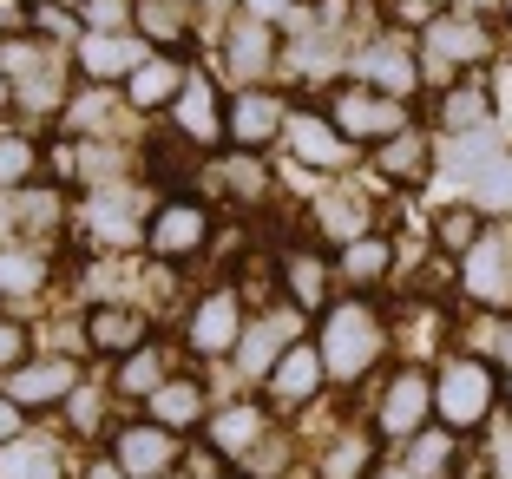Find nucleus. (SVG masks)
Segmentation results:
<instances>
[{
	"label": "nucleus",
	"instance_id": "nucleus-47",
	"mask_svg": "<svg viewBox=\"0 0 512 479\" xmlns=\"http://www.w3.org/2000/svg\"><path fill=\"white\" fill-rule=\"evenodd\" d=\"M20 20H27V0H0V40L20 33Z\"/></svg>",
	"mask_w": 512,
	"mask_h": 479
},
{
	"label": "nucleus",
	"instance_id": "nucleus-49",
	"mask_svg": "<svg viewBox=\"0 0 512 479\" xmlns=\"http://www.w3.org/2000/svg\"><path fill=\"white\" fill-rule=\"evenodd\" d=\"M493 355H499V361H506V368H512V315H506V322H499V335H493Z\"/></svg>",
	"mask_w": 512,
	"mask_h": 479
},
{
	"label": "nucleus",
	"instance_id": "nucleus-6",
	"mask_svg": "<svg viewBox=\"0 0 512 479\" xmlns=\"http://www.w3.org/2000/svg\"><path fill=\"white\" fill-rule=\"evenodd\" d=\"M453 289L473 302V309L512 315V224H486V237L460 256V276Z\"/></svg>",
	"mask_w": 512,
	"mask_h": 479
},
{
	"label": "nucleus",
	"instance_id": "nucleus-30",
	"mask_svg": "<svg viewBox=\"0 0 512 479\" xmlns=\"http://www.w3.org/2000/svg\"><path fill=\"white\" fill-rule=\"evenodd\" d=\"M375 447H381V434L342 427V434L329 440V453L316 460V479H375Z\"/></svg>",
	"mask_w": 512,
	"mask_h": 479
},
{
	"label": "nucleus",
	"instance_id": "nucleus-24",
	"mask_svg": "<svg viewBox=\"0 0 512 479\" xmlns=\"http://www.w3.org/2000/svg\"><path fill=\"white\" fill-rule=\"evenodd\" d=\"M283 145L296 151V165H309V171H342L348 151H355V145H342V138H335V125L322 119V112H289Z\"/></svg>",
	"mask_w": 512,
	"mask_h": 479
},
{
	"label": "nucleus",
	"instance_id": "nucleus-28",
	"mask_svg": "<svg viewBox=\"0 0 512 479\" xmlns=\"http://www.w3.org/2000/svg\"><path fill=\"white\" fill-rule=\"evenodd\" d=\"M375 171L388 184H427V178H434V138L414 132V125L394 132L388 145H375Z\"/></svg>",
	"mask_w": 512,
	"mask_h": 479
},
{
	"label": "nucleus",
	"instance_id": "nucleus-19",
	"mask_svg": "<svg viewBox=\"0 0 512 479\" xmlns=\"http://www.w3.org/2000/svg\"><path fill=\"white\" fill-rule=\"evenodd\" d=\"M335 256H322V250H283V302L289 309H302V315H322L335 302Z\"/></svg>",
	"mask_w": 512,
	"mask_h": 479
},
{
	"label": "nucleus",
	"instance_id": "nucleus-54",
	"mask_svg": "<svg viewBox=\"0 0 512 479\" xmlns=\"http://www.w3.org/2000/svg\"><path fill=\"white\" fill-rule=\"evenodd\" d=\"M53 7H73V14H79V7H86V0H53Z\"/></svg>",
	"mask_w": 512,
	"mask_h": 479
},
{
	"label": "nucleus",
	"instance_id": "nucleus-7",
	"mask_svg": "<svg viewBox=\"0 0 512 479\" xmlns=\"http://www.w3.org/2000/svg\"><path fill=\"white\" fill-rule=\"evenodd\" d=\"M237 335H243V296H237V283H211L191 309H184V348H191L197 361L237 355Z\"/></svg>",
	"mask_w": 512,
	"mask_h": 479
},
{
	"label": "nucleus",
	"instance_id": "nucleus-43",
	"mask_svg": "<svg viewBox=\"0 0 512 479\" xmlns=\"http://www.w3.org/2000/svg\"><path fill=\"white\" fill-rule=\"evenodd\" d=\"M20 361H27V322H7V315H0V375L20 368Z\"/></svg>",
	"mask_w": 512,
	"mask_h": 479
},
{
	"label": "nucleus",
	"instance_id": "nucleus-37",
	"mask_svg": "<svg viewBox=\"0 0 512 479\" xmlns=\"http://www.w3.org/2000/svg\"><path fill=\"white\" fill-rule=\"evenodd\" d=\"M499 151H506V132L480 125V132H460V138H447V165L460 171V178H473V171H480L486 158H499Z\"/></svg>",
	"mask_w": 512,
	"mask_h": 479
},
{
	"label": "nucleus",
	"instance_id": "nucleus-13",
	"mask_svg": "<svg viewBox=\"0 0 512 479\" xmlns=\"http://www.w3.org/2000/svg\"><path fill=\"white\" fill-rule=\"evenodd\" d=\"M79 361H66V355H46V361H20V368H7L0 375V394L14 407H66L73 401V388H79Z\"/></svg>",
	"mask_w": 512,
	"mask_h": 479
},
{
	"label": "nucleus",
	"instance_id": "nucleus-25",
	"mask_svg": "<svg viewBox=\"0 0 512 479\" xmlns=\"http://www.w3.org/2000/svg\"><path fill=\"white\" fill-rule=\"evenodd\" d=\"M335 276H342L355 296L381 289V283L394 276V243L381 237V230H362V237H348L342 250H335Z\"/></svg>",
	"mask_w": 512,
	"mask_h": 479
},
{
	"label": "nucleus",
	"instance_id": "nucleus-40",
	"mask_svg": "<svg viewBox=\"0 0 512 479\" xmlns=\"http://www.w3.org/2000/svg\"><path fill=\"white\" fill-rule=\"evenodd\" d=\"M20 224L27 230H60L66 224V197L60 191H33L27 184V191H20Z\"/></svg>",
	"mask_w": 512,
	"mask_h": 479
},
{
	"label": "nucleus",
	"instance_id": "nucleus-34",
	"mask_svg": "<svg viewBox=\"0 0 512 479\" xmlns=\"http://www.w3.org/2000/svg\"><path fill=\"white\" fill-rule=\"evenodd\" d=\"M92 230L106 243H145V224L132 217V191H92Z\"/></svg>",
	"mask_w": 512,
	"mask_h": 479
},
{
	"label": "nucleus",
	"instance_id": "nucleus-48",
	"mask_svg": "<svg viewBox=\"0 0 512 479\" xmlns=\"http://www.w3.org/2000/svg\"><path fill=\"white\" fill-rule=\"evenodd\" d=\"M453 14H473V20H499V0H453Z\"/></svg>",
	"mask_w": 512,
	"mask_h": 479
},
{
	"label": "nucleus",
	"instance_id": "nucleus-27",
	"mask_svg": "<svg viewBox=\"0 0 512 479\" xmlns=\"http://www.w3.org/2000/svg\"><path fill=\"white\" fill-rule=\"evenodd\" d=\"M460 453H467V434H453V427H421V434L407 440L401 473L407 479H467L460 473Z\"/></svg>",
	"mask_w": 512,
	"mask_h": 479
},
{
	"label": "nucleus",
	"instance_id": "nucleus-9",
	"mask_svg": "<svg viewBox=\"0 0 512 479\" xmlns=\"http://www.w3.org/2000/svg\"><path fill=\"white\" fill-rule=\"evenodd\" d=\"M427 420H434V375L407 361V368H394V375H388V388H381V401H375V434L407 447Z\"/></svg>",
	"mask_w": 512,
	"mask_h": 479
},
{
	"label": "nucleus",
	"instance_id": "nucleus-10",
	"mask_svg": "<svg viewBox=\"0 0 512 479\" xmlns=\"http://www.w3.org/2000/svg\"><path fill=\"white\" fill-rule=\"evenodd\" d=\"M112 460H119L125 479H165L184 466V440L171 427H151L145 414L138 420H119L112 427Z\"/></svg>",
	"mask_w": 512,
	"mask_h": 479
},
{
	"label": "nucleus",
	"instance_id": "nucleus-41",
	"mask_svg": "<svg viewBox=\"0 0 512 479\" xmlns=\"http://www.w3.org/2000/svg\"><path fill=\"white\" fill-rule=\"evenodd\" d=\"M99 414H106V394L92 388V381H79L73 401H66V420H73V434H99Z\"/></svg>",
	"mask_w": 512,
	"mask_h": 479
},
{
	"label": "nucleus",
	"instance_id": "nucleus-26",
	"mask_svg": "<svg viewBox=\"0 0 512 479\" xmlns=\"http://www.w3.org/2000/svg\"><path fill=\"white\" fill-rule=\"evenodd\" d=\"M184 79H191V66H184L178 53H151V60L138 66L119 92H125V105H132V112H171V99L184 92Z\"/></svg>",
	"mask_w": 512,
	"mask_h": 479
},
{
	"label": "nucleus",
	"instance_id": "nucleus-3",
	"mask_svg": "<svg viewBox=\"0 0 512 479\" xmlns=\"http://www.w3.org/2000/svg\"><path fill=\"white\" fill-rule=\"evenodd\" d=\"M322 119L335 125V138L342 145H388L394 132H407V99H388V92L362 86V79H342V86H329V99H322Z\"/></svg>",
	"mask_w": 512,
	"mask_h": 479
},
{
	"label": "nucleus",
	"instance_id": "nucleus-39",
	"mask_svg": "<svg viewBox=\"0 0 512 479\" xmlns=\"http://www.w3.org/2000/svg\"><path fill=\"white\" fill-rule=\"evenodd\" d=\"M138 0H86L79 7V33H132Z\"/></svg>",
	"mask_w": 512,
	"mask_h": 479
},
{
	"label": "nucleus",
	"instance_id": "nucleus-31",
	"mask_svg": "<svg viewBox=\"0 0 512 479\" xmlns=\"http://www.w3.org/2000/svg\"><path fill=\"white\" fill-rule=\"evenodd\" d=\"M0 479H66V460H60V447H53V440L20 434V440H7V447H0Z\"/></svg>",
	"mask_w": 512,
	"mask_h": 479
},
{
	"label": "nucleus",
	"instance_id": "nucleus-46",
	"mask_svg": "<svg viewBox=\"0 0 512 479\" xmlns=\"http://www.w3.org/2000/svg\"><path fill=\"white\" fill-rule=\"evenodd\" d=\"M20 434H27V407H14L7 394H0V447H7V440H20Z\"/></svg>",
	"mask_w": 512,
	"mask_h": 479
},
{
	"label": "nucleus",
	"instance_id": "nucleus-23",
	"mask_svg": "<svg viewBox=\"0 0 512 479\" xmlns=\"http://www.w3.org/2000/svg\"><path fill=\"white\" fill-rule=\"evenodd\" d=\"M132 33L151 46V53H184L191 33H197V7L191 0H138Z\"/></svg>",
	"mask_w": 512,
	"mask_h": 479
},
{
	"label": "nucleus",
	"instance_id": "nucleus-4",
	"mask_svg": "<svg viewBox=\"0 0 512 479\" xmlns=\"http://www.w3.org/2000/svg\"><path fill=\"white\" fill-rule=\"evenodd\" d=\"M486 60H499V33L493 20H473V14H434L421 27V73H486Z\"/></svg>",
	"mask_w": 512,
	"mask_h": 479
},
{
	"label": "nucleus",
	"instance_id": "nucleus-2",
	"mask_svg": "<svg viewBox=\"0 0 512 479\" xmlns=\"http://www.w3.org/2000/svg\"><path fill=\"white\" fill-rule=\"evenodd\" d=\"M499 414V361L493 355H447L434 368V420L453 434H480Z\"/></svg>",
	"mask_w": 512,
	"mask_h": 479
},
{
	"label": "nucleus",
	"instance_id": "nucleus-14",
	"mask_svg": "<svg viewBox=\"0 0 512 479\" xmlns=\"http://www.w3.org/2000/svg\"><path fill=\"white\" fill-rule=\"evenodd\" d=\"M145 60H151V46L138 33H79L73 46V66L86 86H125Z\"/></svg>",
	"mask_w": 512,
	"mask_h": 479
},
{
	"label": "nucleus",
	"instance_id": "nucleus-20",
	"mask_svg": "<svg viewBox=\"0 0 512 479\" xmlns=\"http://www.w3.org/2000/svg\"><path fill=\"white\" fill-rule=\"evenodd\" d=\"M204 440H211L217 460H256V447L270 440V414L256 401H230L204 420Z\"/></svg>",
	"mask_w": 512,
	"mask_h": 479
},
{
	"label": "nucleus",
	"instance_id": "nucleus-53",
	"mask_svg": "<svg viewBox=\"0 0 512 479\" xmlns=\"http://www.w3.org/2000/svg\"><path fill=\"white\" fill-rule=\"evenodd\" d=\"M499 27H506V33H512V0H499Z\"/></svg>",
	"mask_w": 512,
	"mask_h": 479
},
{
	"label": "nucleus",
	"instance_id": "nucleus-56",
	"mask_svg": "<svg viewBox=\"0 0 512 479\" xmlns=\"http://www.w3.org/2000/svg\"><path fill=\"white\" fill-rule=\"evenodd\" d=\"M211 479H237V473H211Z\"/></svg>",
	"mask_w": 512,
	"mask_h": 479
},
{
	"label": "nucleus",
	"instance_id": "nucleus-35",
	"mask_svg": "<svg viewBox=\"0 0 512 479\" xmlns=\"http://www.w3.org/2000/svg\"><path fill=\"white\" fill-rule=\"evenodd\" d=\"M46 256L40 250H20V243H7L0 250V296H33V289H46Z\"/></svg>",
	"mask_w": 512,
	"mask_h": 479
},
{
	"label": "nucleus",
	"instance_id": "nucleus-17",
	"mask_svg": "<svg viewBox=\"0 0 512 479\" xmlns=\"http://www.w3.org/2000/svg\"><path fill=\"white\" fill-rule=\"evenodd\" d=\"M145 420L151 427H171V434H204L211 420V394H204V375H171L165 388L145 394Z\"/></svg>",
	"mask_w": 512,
	"mask_h": 479
},
{
	"label": "nucleus",
	"instance_id": "nucleus-16",
	"mask_svg": "<svg viewBox=\"0 0 512 479\" xmlns=\"http://www.w3.org/2000/svg\"><path fill=\"white\" fill-rule=\"evenodd\" d=\"M289 342H302V309H270V315H256V322H243V335H237V368L250 381H263L283 361V348Z\"/></svg>",
	"mask_w": 512,
	"mask_h": 479
},
{
	"label": "nucleus",
	"instance_id": "nucleus-51",
	"mask_svg": "<svg viewBox=\"0 0 512 479\" xmlns=\"http://www.w3.org/2000/svg\"><path fill=\"white\" fill-rule=\"evenodd\" d=\"M0 112H14V79L0 73Z\"/></svg>",
	"mask_w": 512,
	"mask_h": 479
},
{
	"label": "nucleus",
	"instance_id": "nucleus-1",
	"mask_svg": "<svg viewBox=\"0 0 512 479\" xmlns=\"http://www.w3.org/2000/svg\"><path fill=\"white\" fill-rule=\"evenodd\" d=\"M322 368H329L335 388H355L362 375H375V361L388 355V322H381V309L368 296H342L322 309Z\"/></svg>",
	"mask_w": 512,
	"mask_h": 479
},
{
	"label": "nucleus",
	"instance_id": "nucleus-44",
	"mask_svg": "<svg viewBox=\"0 0 512 479\" xmlns=\"http://www.w3.org/2000/svg\"><path fill=\"white\" fill-rule=\"evenodd\" d=\"M486 473L512 479V427H493V440H486Z\"/></svg>",
	"mask_w": 512,
	"mask_h": 479
},
{
	"label": "nucleus",
	"instance_id": "nucleus-12",
	"mask_svg": "<svg viewBox=\"0 0 512 479\" xmlns=\"http://www.w3.org/2000/svg\"><path fill=\"white\" fill-rule=\"evenodd\" d=\"M224 92H217V79H204V73H191L184 79V92L178 99H171V138H184V145L197 151V158H204V151H217L224 145Z\"/></svg>",
	"mask_w": 512,
	"mask_h": 479
},
{
	"label": "nucleus",
	"instance_id": "nucleus-33",
	"mask_svg": "<svg viewBox=\"0 0 512 479\" xmlns=\"http://www.w3.org/2000/svg\"><path fill=\"white\" fill-rule=\"evenodd\" d=\"M486 224H493V217H480L473 204H447V210H434V250L460 263V256H467L473 243L486 237Z\"/></svg>",
	"mask_w": 512,
	"mask_h": 479
},
{
	"label": "nucleus",
	"instance_id": "nucleus-21",
	"mask_svg": "<svg viewBox=\"0 0 512 479\" xmlns=\"http://www.w3.org/2000/svg\"><path fill=\"white\" fill-rule=\"evenodd\" d=\"M145 342H151V315L132 309V302H99V309L86 315V348H92V355L125 361L132 348H145Z\"/></svg>",
	"mask_w": 512,
	"mask_h": 479
},
{
	"label": "nucleus",
	"instance_id": "nucleus-22",
	"mask_svg": "<svg viewBox=\"0 0 512 479\" xmlns=\"http://www.w3.org/2000/svg\"><path fill=\"white\" fill-rule=\"evenodd\" d=\"M434 125H440V138H460V132L493 125V86H486V73L453 79V86L440 92V105H434Z\"/></svg>",
	"mask_w": 512,
	"mask_h": 479
},
{
	"label": "nucleus",
	"instance_id": "nucleus-50",
	"mask_svg": "<svg viewBox=\"0 0 512 479\" xmlns=\"http://www.w3.org/2000/svg\"><path fill=\"white\" fill-rule=\"evenodd\" d=\"M499 407H512V368H499Z\"/></svg>",
	"mask_w": 512,
	"mask_h": 479
},
{
	"label": "nucleus",
	"instance_id": "nucleus-42",
	"mask_svg": "<svg viewBox=\"0 0 512 479\" xmlns=\"http://www.w3.org/2000/svg\"><path fill=\"white\" fill-rule=\"evenodd\" d=\"M217 178H224V184H230L237 197H256V191H263V165H256L250 151H237V158H224V165H217Z\"/></svg>",
	"mask_w": 512,
	"mask_h": 479
},
{
	"label": "nucleus",
	"instance_id": "nucleus-52",
	"mask_svg": "<svg viewBox=\"0 0 512 479\" xmlns=\"http://www.w3.org/2000/svg\"><path fill=\"white\" fill-rule=\"evenodd\" d=\"M191 7H211V14H230V7H237V0H191Z\"/></svg>",
	"mask_w": 512,
	"mask_h": 479
},
{
	"label": "nucleus",
	"instance_id": "nucleus-8",
	"mask_svg": "<svg viewBox=\"0 0 512 479\" xmlns=\"http://www.w3.org/2000/svg\"><path fill=\"white\" fill-rule=\"evenodd\" d=\"M283 125H289V99L276 86H237L230 92V105H224V138L237 151H270V145H283Z\"/></svg>",
	"mask_w": 512,
	"mask_h": 479
},
{
	"label": "nucleus",
	"instance_id": "nucleus-5",
	"mask_svg": "<svg viewBox=\"0 0 512 479\" xmlns=\"http://www.w3.org/2000/svg\"><path fill=\"white\" fill-rule=\"evenodd\" d=\"M211 230H217V210L204 204V197L178 191V197H165V204H151L145 256H158V263H191V256L211 250Z\"/></svg>",
	"mask_w": 512,
	"mask_h": 479
},
{
	"label": "nucleus",
	"instance_id": "nucleus-55",
	"mask_svg": "<svg viewBox=\"0 0 512 479\" xmlns=\"http://www.w3.org/2000/svg\"><path fill=\"white\" fill-rule=\"evenodd\" d=\"M375 479H407V473H375Z\"/></svg>",
	"mask_w": 512,
	"mask_h": 479
},
{
	"label": "nucleus",
	"instance_id": "nucleus-36",
	"mask_svg": "<svg viewBox=\"0 0 512 479\" xmlns=\"http://www.w3.org/2000/svg\"><path fill=\"white\" fill-rule=\"evenodd\" d=\"M40 171V145L27 132H0V191H27Z\"/></svg>",
	"mask_w": 512,
	"mask_h": 479
},
{
	"label": "nucleus",
	"instance_id": "nucleus-32",
	"mask_svg": "<svg viewBox=\"0 0 512 479\" xmlns=\"http://www.w3.org/2000/svg\"><path fill=\"white\" fill-rule=\"evenodd\" d=\"M467 204L480 210V217H506L512 210V145L499 151V158H486V165L467 178Z\"/></svg>",
	"mask_w": 512,
	"mask_h": 479
},
{
	"label": "nucleus",
	"instance_id": "nucleus-45",
	"mask_svg": "<svg viewBox=\"0 0 512 479\" xmlns=\"http://www.w3.org/2000/svg\"><path fill=\"white\" fill-rule=\"evenodd\" d=\"M289 7H302V0H243V14H250V20H270V27H283Z\"/></svg>",
	"mask_w": 512,
	"mask_h": 479
},
{
	"label": "nucleus",
	"instance_id": "nucleus-29",
	"mask_svg": "<svg viewBox=\"0 0 512 479\" xmlns=\"http://www.w3.org/2000/svg\"><path fill=\"white\" fill-rule=\"evenodd\" d=\"M178 375V368H171V348L158 342V335H151L145 348H132V355L119 361V375H112V388L125 394V401H145L151 388H165V381Z\"/></svg>",
	"mask_w": 512,
	"mask_h": 479
},
{
	"label": "nucleus",
	"instance_id": "nucleus-38",
	"mask_svg": "<svg viewBox=\"0 0 512 479\" xmlns=\"http://www.w3.org/2000/svg\"><path fill=\"white\" fill-rule=\"evenodd\" d=\"M60 112H66V132L86 138L92 125H106V112H112V105H106V86H79V92H66Z\"/></svg>",
	"mask_w": 512,
	"mask_h": 479
},
{
	"label": "nucleus",
	"instance_id": "nucleus-15",
	"mask_svg": "<svg viewBox=\"0 0 512 479\" xmlns=\"http://www.w3.org/2000/svg\"><path fill=\"white\" fill-rule=\"evenodd\" d=\"M276 60H283V27L250 20V14L230 20V33H224V66H230V79H237V86H263V73H270Z\"/></svg>",
	"mask_w": 512,
	"mask_h": 479
},
{
	"label": "nucleus",
	"instance_id": "nucleus-18",
	"mask_svg": "<svg viewBox=\"0 0 512 479\" xmlns=\"http://www.w3.org/2000/svg\"><path fill=\"white\" fill-rule=\"evenodd\" d=\"M322 388H329V368H322V348L316 342H289L283 361L263 375V394H270L276 407H302V401H316Z\"/></svg>",
	"mask_w": 512,
	"mask_h": 479
},
{
	"label": "nucleus",
	"instance_id": "nucleus-11",
	"mask_svg": "<svg viewBox=\"0 0 512 479\" xmlns=\"http://www.w3.org/2000/svg\"><path fill=\"white\" fill-rule=\"evenodd\" d=\"M348 79H362V86L388 92V99H414L421 92V53L401 40V33H381V40H362L355 46V73Z\"/></svg>",
	"mask_w": 512,
	"mask_h": 479
}]
</instances>
